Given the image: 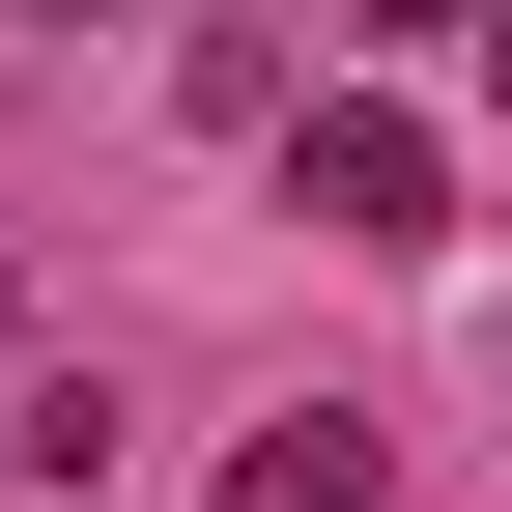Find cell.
Masks as SVG:
<instances>
[{
	"label": "cell",
	"instance_id": "cell-1",
	"mask_svg": "<svg viewBox=\"0 0 512 512\" xmlns=\"http://www.w3.org/2000/svg\"><path fill=\"white\" fill-rule=\"evenodd\" d=\"M285 200L342 228V256H427V228H456V200H427V114H313V143H285Z\"/></svg>",
	"mask_w": 512,
	"mask_h": 512
},
{
	"label": "cell",
	"instance_id": "cell-2",
	"mask_svg": "<svg viewBox=\"0 0 512 512\" xmlns=\"http://www.w3.org/2000/svg\"><path fill=\"white\" fill-rule=\"evenodd\" d=\"M370 484H399V456H370L342 399H285V427H256V456H228V512H370Z\"/></svg>",
	"mask_w": 512,
	"mask_h": 512
},
{
	"label": "cell",
	"instance_id": "cell-3",
	"mask_svg": "<svg viewBox=\"0 0 512 512\" xmlns=\"http://www.w3.org/2000/svg\"><path fill=\"white\" fill-rule=\"evenodd\" d=\"M370 29H512V0H370Z\"/></svg>",
	"mask_w": 512,
	"mask_h": 512
},
{
	"label": "cell",
	"instance_id": "cell-4",
	"mask_svg": "<svg viewBox=\"0 0 512 512\" xmlns=\"http://www.w3.org/2000/svg\"><path fill=\"white\" fill-rule=\"evenodd\" d=\"M484 114H512V29H484Z\"/></svg>",
	"mask_w": 512,
	"mask_h": 512
},
{
	"label": "cell",
	"instance_id": "cell-5",
	"mask_svg": "<svg viewBox=\"0 0 512 512\" xmlns=\"http://www.w3.org/2000/svg\"><path fill=\"white\" fill-rule=\"evenodd\" d=\"M57 29H86V0H57Z\"/></svg>",
	"mask_w": 512,
	"mask_h": 512
}]
</instances>
